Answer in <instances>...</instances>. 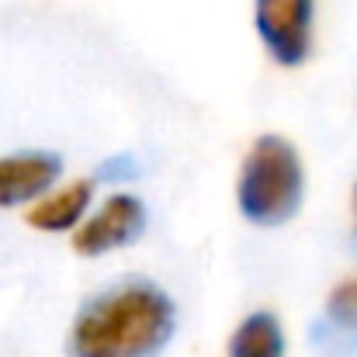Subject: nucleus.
<instances>
[{
  "instance_id": "f257e3e1",
  "label": "nucleus",
  "mask_w": 357,
  "mask_h": 357,
  "mask_svg": "<svg viewBox=\"0 0 357 357\" xmlns=\"http://www.w3.org/2000/svg\"><path fill=\"white\" fill-rule=\"evenodd\" d=\"M177 330L170 295L149 281H119L94 295L73 319L70 357H160Z\"/></svg>"
},
{
  "instance_id": "f03ea898",
  "label": "nucleus",
  "mask_w": 357,
  "mask_h": 357,
  "mask_svg": "<svg viewBox=\"0 0 357 357\" xmlns=\"http://www.w3.org/2000/svg\"><path fill=\"white\" fill-rule=\"evenodd\" d=\"M302 191H305V170L298 149L281 135H260L239 167L236 202L243 219L267 229L284 226L288 219L298 215Z\"/></svg>"
},
{
  "instance_id": "7ed1b4c3",
  "label": "nucleus",
  "mask_w": 357,
  "mask_h": 357,
  "mask_svg": "<svg viewBox=\"0 0 357 357\" xmlns=\"http://www.w3.org/2000/svg\"><path fill=\"white\" fill-rule=\"evenodd\" d=\"M253 21L264 49L281 66H302L312 49L316 0H257Z\"/></svg>"
},
{
  "instance_id": "20e7f679",
  "label": "nucleus",
  "mask_w": 357,
  "mask_h": 357,
  "mask_svg": "<svg viewBox=\"0 0 357 357\" xmlns=\"http://www.w3.org/2000/svg\"><path fill=\"white\" fill-rule=\"evenodd\" d=\"M146 229V205L135 195H112L87 222L77 226L73 250L84 257H105L142 236Z\"/></svg>"
},
{
  "instance_id": "39448f33",
  "label": "nucleus",
  "mask_w": 357,
  "mask_h": 357,
  "mask_svg": "<svg viewBox=\"0 0 357 357\" xmlns=\"http://www.w3.org/2000/svg\"><path fill=\"white\" fill-rule=\"evenodd\" d=\"M309 337L323 357H357V274L330 291Z\"/></svg>"
},
{
  "instance_id": "423d86ee",
  "label": "nucleus",
  "mask_w": 357,
  "mask_h": 357,
  "mask_svg": "<svg viewBox=\"0 0 357 357\" xmlns=\"http://www.w3.org/2000/svg\"><path fill=\"white\" fill-rule=\"evenodd\" d=\"M63 170V160L49 149H21L0 156V205H21L45 195Z\"/></svg>"
},
{
  "instance_id": "0eeeda50",
  "label": "nucleus",
  "mask_w": 357,
  "mask_h": 357,
  "mask_svg": "<svg viewBox=\"0 0 357 357\" xmlns=\"http://www.w3.org/2000/svg\"><path fill=\"white\" fill-rule=\"evenodd\" d=\"M91 195H94L91 181H70L59 191H45V198H38L28 208V226L42 233H70L84 222Z\"/></svg>"
},
{
  "instance_id": "6e6552de",
  "label": "nucleus",
  "mask_w": 357,
  "mask_h": 357,
  "mask_svg": "<svg viewBox=\"0 0 357 357\" xmlns=\"http://www.w3.org/2000/svg\"><path fill=\"white\" fill-rule=\"evenodd\" d=\"M229 357H284V330L274 312H250L229 340Z\"/></svg>"
},
{
  "instance_id": "1a4fd4ad",
  "label": "nucleus",
  "mask_w": 357,
  "mask_h": 357,
  "mask_svg": "<svg viewBox=\"0 0 357 357\" xmlns=\"http://www.w3.org/2000/svg\"><path fill=\"white\" fill-rule=\"evenodd\" d=\"M354 215H357V188H354Z\"/></svg>"
}]
</instances>
